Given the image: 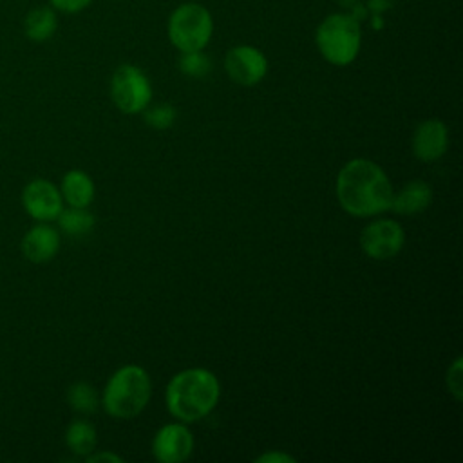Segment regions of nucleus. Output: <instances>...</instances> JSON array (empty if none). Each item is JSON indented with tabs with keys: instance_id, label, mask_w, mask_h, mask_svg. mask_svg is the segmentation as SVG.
<instances>
[{
	"instance_id": "f257e3e1",
	"label": "nucleus",
	"mask_w": 463,
	"mask_h": 463,
	"mask_svg": "<svg viewBox=\"0 0 463 463\" xmlns=\"http://www.w3.org/2000/svg\"><path fill=\"white\" fill-rule=\"evenodd\" d=\"M392 194L387 174L371 159H351L336 175L338 203L354 217H371L389 210Z\"/></svg>"
},
{
	"instance_id": "f03ea898",
	"label": "nucleus",
	"mask_w": 463,
	"mask_h": 463,
	"mask_svg": "<svg viewBox=\"0 0 463 463\" xmlns=\"http://www.w3.org/2000/svg\"><path fill=\"white\" fill-rule=\"evenodd\" d=\"M219 396L221 385L217 376L203 367L174 374L165 391L168 412L183 423H194L208 416L217 405Z\"/></svg>"
},
{
	"instance_id": "7ed1b4c3",
	"label": "nucleus",
	"mask_w": 463,
	"mask_h": 463,
	"mask_svg": "<svg viewBox=\"0 0 463 463\" xmlns=\"http://www.w3.org/2000/svg\"><path fill=\"white\" fill-rule=\"evenodd\" d=\"M150 396L152 382L148 373L139 365H123L109 378L99 403L109 416L130 420L146 407Z\"/></svg>"
},
{
	"instance_id": "20e7f679",
	"label": "nucleus",
	"mask_w": 463,
	"mask_h": 463,
	"mask_svg": "<svg viewBox=\"0 0 463 463\" xmlns=\"http://www.w3.org/2000/svg\"><path fill=\"white\" fill-rule=\"evenodd\" d=\"M315 45L327 63L351 65L362 47V25L347 11L329 13L315 31Z\"/></svg>"
},
{
	"instance_id": "39448f33",
	"label": "nucleus",
	"mask_w": 463,
	"mask_h": 463,
	"mask_svg": "<svg viewBox=\"0 0 463 463\" xmlns=\"http://www.w3.org/2000/svg\"><path fill=\"white\" fill-rule=\"evenodd\" d=\"M166 36L179 52L203 51L213 36V16L199 2H181L168 14Z\"/></svg>"
},
{
	"instance_id": "423d86ee",
	"label": "nucleus",
	"mask_w": 463,
	"mask_h": 463,
	"mask_svg": "<svg viewBox=\"0 0 463 463\" xmlns=\"http://www.w3.org/2000/svg\"><path fill=\"white\" fill-rule=\"evenodd\" d=\"M110 99L123 114H139L152 101V83L145 71L132 63L119 65L109 83Z\"/></svg>"
},
{
	"instance_id": "0eeeda50",
	"label": "nucleus",
	"mask_w": 463,
	"mask_h": 463,
	"mask_svg": "<svg viewBox=\"0 0 463 463\" xmlns=\"http://www.w3.org/2000/svg\"><path fill=\"white\" fill-rule=\"evenodd\" d=\"M224 71L233 83L253 87L268 74V58L259 47L239 43L224 54Z\"/></svg>"
},
{
	"instance_id": "6e6552de",
	"label": "nucleus",
	"mask_w": 463,
	"mask_h": 463,
	"mask_svg": "<svg viewBox=\"0 0 463 463\" xmlns=\"http://www.w3.org/2000/svg\"><path fill=\"white\" fill-rule=\"evenodd\" d=\"M60 188L49 179H33L22 190V206L36 222H52L63 210Z\"/></svg>"
},
{
	"instance_id": "1a4fd4ad",
	"label": "nucleus",
	"mask_w": 463,
	"mask_h": 463,
	"mask_svg": "<svg viewBox=\"0 0 463 463\" xmlns=\"http://www.w3.org/2000/svg\"><path fill=\"white\" fill-rule=\"evenodd\" d=\"M405 242V233L400 222L392 219H378L369 222L360 235L364 253L376 260L394 257Z\"/></svg>"
},
{
	"instance_id": "9d476101",
	"label": "nucleus",
	"mask_w": 463,
	"mask_h": 463,
	"mask_svg": "<svg viewBox=\"0 0 463 463\" xmlns=\"http://www.w3.org/2000/svg\"><path fill=\"white\" fill-rule=\"evenodd\" d=\"M194 450V436L183 423L163 425L152 439V454L161 463H181Z\"/></svg>"
},
{
	"instance_id": "9b49d317",
	"label": "nucleus",
	"mask_w": 463,
	"mask_h": 463,
	"mask_svg": "<svg viewBox=\"0 0 463 463\" xmlns=\"http://www.w3.org/2000/svg\"><path fill=\"white\" fill-rule=\"evenodd\" d=\"M60 244L61 235L58 228H54L51 222H36L22 237L20 250L29 262L45 264L58 255Z\"/></svg>"
},
{
	"instance_id": "f8f14e48",
	"label": "nucleus",
	"mask_w": 463,
	"mask_h": 463,
	"mask_svg": "<svg viewBox=\"0 0 463 463\" xmlns=\"http://www.w3.org/2000/svg\"><path fill=\"white\" fill-rule=\"evenodd\" d=\"M449 148V132L443 121L425 119L412 134V152L423 163L438 161Z\"/></svg>"
},
{
	"instance_id": "ddd939ff",
	"label": "nucleus",
	"mask_w": 463,
	"mask_h": 463,
	"mask_svg": "<svg viewBox=\"0 0 463 463\" xmlns=\"http://www.w3.org/2000/svg\"><path fill=\"white\" fill-rule=\"evenodd\" d=\"M22 31L25 38L34 43L51 40L58 31V11H54L49 4L31 7L22 20Z\"/></svg>"
},
{
	"instance_id": "4468645a",
	"label": "nucleus",
	"mask_w": 463,
	"mask_h": 463,
	"mask_svg": "<svg viewBox=\"0 0 463 463\" xmlns=\"http://www.w3.org/2000/svg\"><path fill=\"white\" fill-rule=\"evenodd\" d=\"M58 188L61 192L63 203L78 208H89L96 192L94 181L90 179V175L80 168H72L65 172Z\"/></svg>"
},
{
	"instance_id": "2eb2a0df",
	"label": "nucleus",
	"mask_w": 463,
	"mask_h": 463,
	"mask_svg": "<svg viewBox=\"0 0 463 463\" xmlns=\"http://www.w3.org/2000/svg\"><path fill=\"white\" fill-rule=\"evenodd\" d=\"M432 201V190L425 181H411L407 183L398 194H392L391 208L396 213H420L423 212Z\"/></svg>"
},
{
	"instance_id": "dca6fc26",
	"label": "nucleus",
	"mask_w": 463,
	"mask_h": 463,
	"mask_svg": "<svg viewBox=\"0 0 463 463\" xmlns=\"http://www.w3.org/2000/svg\"><path fill=\"white\" fill-rule=\"evenodd\" d=\"M65 443L72 454L80 458H87L90 452L96 450V443H98L96 429L85 420H74L67 425Z\"/></svg>"
},
{
	"instance_id": "f3484780",
	"label": "nucleus",
	"mask_w": 463,
	"mask_h": 463,
	"mask_svg": "<svg viewBox=\"0 0 463 463\" xmlns=\"http://www.w3.org/2000/svg\"><path fill=\"white\" fill-rule=\"evenodd\" d=\"M56 222L61 233L69 237H81L94 228V215L87 208L63 206V210L56 217Z\"/></svg>"
},
{
	"instance_id": "a211bd4d",
	"label": "nucleus",
	"mask_w": 463,
	"mask_h": 463,
	"mask_svg": "<svg viewBox=\"0 0 463 463\" xmlns=\"http://www.w3.org/2000/svg\"><path fill=\"white\" fill-rule=\"evenodd\" d=\"M67 403L80 414H92L99 407V394L89 382H74L67 389Z\"/></svg>"
},
{
	"instance_id": "6ab92c4d",
	"label": "nucleus",
	"mask_w": 463,
	"mask_h": 463,
	"mask_svg": "<svg viewBox=\"0 0 463 463\" xmlns=\"http://www.w3.org/2000/svg\"><path fill=\"white\" fill-rule=\"evenodd\" d=\"M179 71L188 76V78H206L212 71V60L210 56L203 51H188V52H179Z\"/></svg>"
},
{
	"instance_id": "aec40b11",
	"label": "nucleus",
	"mask_w": 463,
	"mask_h": 463,
	"mask_svg": "<svg viewBox=\"0 0 463 463\" xmlns=\"http://www.w3.org/2000/svg\"><path fill=\"white\" fill-rule=\"evenodd\" d=\"M175 109L168 103H161L156 107H146L143 110V119L146 121V125H150L156 130H165L168 127L174 125L175 121Z\"/></svg>"
},
{
	"instance_id": "412c9836",
	"label": "nucleus",
	"mask_w": 463,
	"mask_h": 463,
	"mask_svg": "<svg viewBox=\"0 0 463 463\" xmlns=\"http://www.w3.org/2000/svg\"><path fill=\"white\" fill-rule=\"evenodd\" d=\"M463 358L458 356L447 371V389L459 402L463 398Z\"/></svg>"
},
{
	"instance_id": "4be33fe9",
	"label": "nucleus",
	"mask_w": 463,
	"mask_h": 463,
	"mask_svg": "<svg viewBox=\"0 0 463 463\" xmlns=\"http://www.w3.org/2000/svg\"><path fill=\"white\" fill-rule=\"evenodd\" d=\"M94 0H49V5L61 14H78L90 7Z\"/></svg>"
},
{
	"instance_id": "5701e85b",
	"label": "nucleus",
	"mask_w": 463,
	"mask_h": 463,
	"mask_svg": "<svg viewBox=\"0 0 463 463\" xmlns=\"http://www.w3.org/2000/svg\"><path fill=\"white\" fill-rule=\"evenodd\" d=\"M255 461L257 463H295L297 459L293 456L286 454V452H280V450L273 452V450H269V452H264V454L257 456Z\"/></svg>"
},
{
	"instance_id": "b1692460",
	"label": "nucleus",
	"mask_w": 463,
	"mask_h": 463,
	"mask_svg": "<svg viewBox=\"0 0 463 463\" xmlns=\"http://www.w3.org/2000/svg\"><path fill=\"white\" fill-rule=\"evenodd\" d=\"M89 463H123V458L110 452V450H103V452H90L85 458Z\"/></svg>"
},
{
	"instance_id": "393cba45",
	"label": "nucleus",
	"mask_w": 463,
	"mask_h": 463,
	"mask_svg": "<svg viewBox=\"0 0 463 463\" xmlns=\"http://www.w3.org/2000/svg\"><path fill=\"white\" fill-rule=\"evenodd\" d=\"M392 5V0H367L365 7L369 9L371 14H382Z\"/></svg>"
},
{
	"instance_id": "a878e982",
	"label": "nucleus",
	"mask_w": 463,
	"mask_h": 463,
	"mask_svg": "<svg viewBox=\"0 0 463 463\" xmlns=\"http://www.w3.org/2000/svg\"><path fill=\"white\" fill-rule=\"evenodd\" d=\"M335 2H336L340 7H344L345 11H349L351 7H354L356 4H360L362 0H335Z\"/></svg>"
}]
</instances>
